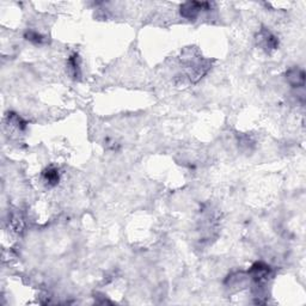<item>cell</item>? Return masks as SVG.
Returning <instances> with one entry per match:
<instances>
[{
  "instance_id": "2",
  "label": "cell",
  "mask_w": 306,
  "mask_h": 306,
  "mask_svg": "<svg viewBox=\"0 0 306 306\" xmlns=\"http://www.w3.org/2000/svg\"><path fill=\"white\" fill-rule=\"evenodd\" d=\"M251 280L256 285H262L267 283L273 275V269L271 266L266 265L263 262H256L251 266V268L248 272Z\"/></svg>"
},
{
  "instance_id": "6",
  "label": "cell",
  "mask_w": 306,
  "mask_h": 306,
  "mask_svg": "<svg viewBox=\"0 0 306 306\" xmlns=\"http://www.w3.org/2000/svg\"><path fill=\"white\" fill-rule=\"evenodd\" d=\"M67 69L68 73L73 79H79L81 75V68H80V57L77 53L72 54L67 60Z\"/></svg>"
},
{
  "instance_id": "3",
  "label": "cell",
  "mask_w": 306,
  "mask_h": 306,
  "mask_svg": "<svg viewBox=\"0 0 306 306\" xmlns=\"http://www.w3.org/2000/svg\"><path fill=\"white\" fill-rule=\"evenodd\" d=\"M211 2H200V1H188L181 5L180 12L181 16L187 19H194L199 16L202 10H211Z\"/></svg>"
},
{
  "instance_id": "9",
  "label": "cell",
  "mask_w": 306,
  "mask_h": 306,
  "mask_svg": "<svg viewBox=\"0 0 306 306\" xmlns=\"http://www.w3.org/2000/svg\"><path fill=\"white\" fill-rule=\"evenodd\" d=\"M24 38H25L26 41L31 42V43H34L36 45L47 43V37L40 34L38 31H35V30H29V29L26 30V31L24 32Z\"/></svg>"
},
{
  "instance_id": "4",
  "label": "cell",
  "mask_w": 306,
  "mask_h": 306,
  "mask_svg": "<svg viewBox=\"0 0 306 306\" xmlns=\"http://www.w3.org/2000/svg\"><path fill=\"white\" fill-rule=\"evenodd\" d=\"M256 41L257 44L267 53H271V51L278 49L279 47V38L266 28L260 30L259 34L256 36Z\"/></svg>"
},
{
  "instance_id": "7",
  "label": "cell",
  "mask_w": 306,
  "mask_h": 306,
  "mask_svg": "<svg viewBox=\"0 0 306 306\" xmlns=\"http://www.w3.org/2000/svg\"><path fill=\"white\" fill-rule=\"evenodd\" d=\"M42 180L48 187H55L60 182V174L59 170L54 166H49L45 168L43 172H42Z\"/></svg>"
},
{
  "instance_id": "5",
  "label": "cell",
  "mask_w": 306,
  "mask_h": 306,
  "mask_svg": "<svg viewBox=\"0 0 306 306\" xmlns=\"http://www.w3.org/2000/svg\"><path fill=\"white\" fill-rule=\"evenodd\" d=\"M286 79L293 87H303L305 85V72L298 67L291 68L287 71Z\"/></svg>"
},
{
  "instance_id": "1",
  "label": "cell",
  "mask_w": 306,
  "mask_h": 306,
  "mask_svg": "<svg viewBox=\"0 0 306 306\" xmlns=\"http://www.w3.org/2000/svg\"><path fill=\"white\" fill-rule=\"evenodd\" d=\"M210 68L211 62L208 60L202 59L201 56L196 57V59H190L188 61V77H189L190 81L196 83L207 73Z\"/></svg>"
},
{
  "instance_id": "8",
  "label": "cell",
  "mask_w": 306,
  "mask_h": 306,
  "mask_svg": "<svg viewBox=\"0 0 306 306\" xmlns=\"http://www.w3.org/2000/svg\"><path fill=\"white\" fill-rule=\"evenodd\" d=\"M6 121H7V125L13 127L14 129H17V131L23 132L24 129L26 128V121H24L22 117L19 116V115L14 114V113H8L6 115Z\"/></svg>"
}]
</instances>
